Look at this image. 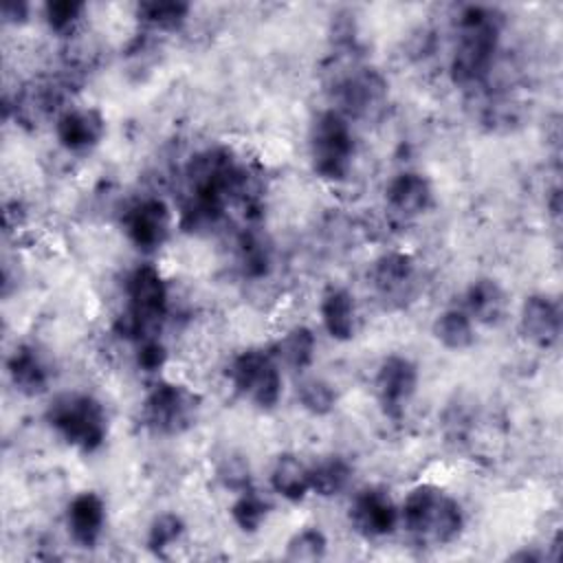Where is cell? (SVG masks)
<instances>
[{"label": "cell", "instance_id": "1", "mask_svg": "<svg viewBox=\"0 0 563 563\" xmlns=\"http://www.w3.org/2000/svg\"><path fill=\"white\" fill-rule=\"evenodd\" d=\"M501 26L504 15L493 7L468 4L462 9L449 64L455 86L475 88L488 79L499 51Z\"/></svg>", "mask_w": 563, "mask_h": 563}, {"label": "cell", "instance_id": "2", "mask_svg": "<svg viewBox=\"0 0 563 563\" xmlns=\"http://www.w3.org/2000/svg\"><path fill=\"white\" fill-rule=\"evenodd\" d=\"M400 523L422 545H449L464 530V510L440 486L418 484L400 506Z\"/></svg>", "mask_w": 563, "mask_h": 563}, {"label": "cell", "instance_id": "3", "mask_svg": "<svg viewBox=\"0 0 563 563\" xmlns=\"http://www.w3.org/2000/svg\"><path fill=\"white\" fill-rule=\"evenodd\" d=\"M169 308V290L161 271L152 264L136 266L125 282V308L114 319V332L128 341L158 336Z\"/></svg>", "mask_w": 563, "mask_h": 563}, {"label": "cell", "instance_id": "4", "mask_svg": "<svg viewBox=\"0 0 563 563\" xmlns=\"http://www.w3.org/2000/svg\"><path fill=\"white\" fill-rule=\"evenodd\" d=\"M46 422L70 446L95 453L108 438V413L103 405L84 391H66L51 400Z\"/></svg>", "mask_w": 563, "mask_h": 563}, {"label": "cell", "instance_id": "5", "mask_svg": "<svg viewBox=\"0 0 563 563\" xmlns=\"http://www.w3.org/2000/svg\"><path fill=\"white\" fill-rule=\"evenodd\" d=\"M354 158V134L347 117L339 110L321 112L310 128L312 172L328 183L347 178Z\"/></svg>", "mask_w": 563, "mask_h": 563}, {"label": "cell", "instance_id": "6", "mask_svg": "<svg viewBox=\"0 0 563 563\" xmlns=\"http://www.w3.org/2000/svg\"><path fill=\"white\" fill-rule=\"evenodd\" d=\"M227 376L233 389L260 409H273L282 398L284 378L273 352L251 347L235 354Z\"/></svg>", "mask_w": 563, "mask_h": 563}, {"label": "cell", "instance_id": "7", "mask_svg": "<svg viewBox=\"0 0 563 563\" xmlns=\"http://www.w3.org/2000/svg\"><path fill=\"white\" fill-rule=\"evenodd\" d=\"M198 411L200 398L196 391L180 383L161 380L145 396L141 418L158 435H178L196 422Z\"/></svg>", "mask_w": 563, "mask_h": 563}, {"label": "cell", "instance_id": "8", "mask_svg": "<svg viewBox=\"0 0 563 563\" xmlns=\"http://www.w3.org/2000/svg\"><path fill=\"white\" fill-rule=\"evenodd\" d=\"M387 79L367 66H356L334 84V99L343 117H374L387 103Z\"/></svg>", "mask_w": 563, "mask_h": 563}, {"label": "cell", "instance_id": "9", "mask_svg": "<svg viewBox=\"0 0 563 563\" xmlns=\"http://www.w3.org/2000/svg\"><path fill=\"white\" fill-rule=\"evenodd\" d=\"M374 389L383 413L400 420L418 389V367L402 354H389L380 361L374 378Z\"/></svg>", "mask_w": 563, "mask_h": 563}, {"label": "cell", "instance_id": "10", "mask_svg": "<svg viewBox=\"0 0 563 563\" xmlns=\"http://www.w3.org/2000/svg\"><path fill=\"white\" fill-rule=\"evenodd\" d=\"M350 526L365 539H383L400 523V508L385 488L367 486L358 490L347 510Z\"/></svg>", "mask_w": 563, "mask_h": 563}, {"label": "cell", "instance_id": "11", "mask_svg": "<svg viewBox=\"0 0 563 563\" xmlns=\"http://www.w3.org/2000/svg\"><path fill=\"white\" fill-rule=\"evenodd\" d=\"M123 231L139 251L161 249L172 231V211L161 198H143L123 213Z\"/></svg>", "mask_w": 563, "mask_h": 563}, {"label": "cell", "instance_id": "12", "mask_svg": "<svg viewBox=\"0 0 563 563\" xmlns=\"http://www.w3.org/2000/svg\"><path fill=\"white\" fill-rule=\"evenodd\" d=\"M416 260L405 251L378 255L369 268V282L385 303H405L416 292Z\"/></svg>", "mask_w": 563, "mask_h": 563}, {"label": "cell", "instance_id": "13", "mask_svg": "<svg viewBox=\"0 0 563 563\" xmlns=\"http://www.w3.org/2000/svg\"><path fill=\"white\" fill-rule=\"evenodd\" d=\"M519 332L534 347L550 350L561 336V308L550 295L537 292L523 299L519 310Z\"/></svg>", "mask_w": 563, "mask_h": 563}, {"label": "cell", "instance_id": "14", "mask_svg": "<svg viewBox=\"0 0 563 563\" xmlns=\"http://www.w3.org/2000/svg\"><path fill=\"white\" fill-rule=\"evenodd\" d=\"M106 119L97 108H68L55 121V136L68 152H88L101 143Z\"/></svg>", "mask_w": 563, "mask_h": 563}, {"label": "cell", "instance_id": "15", "mask_svg": "<svg viewBox=\"0 0 563 563\" xmlns=\"http://www.w3.org/2000/svg\"><path fill=\"white\" fill-rule=\"evenodd\" d=\"M385 202L400 218H416L433 205V187L420 172H398L385 185Z\"/></svg>", "mask_w": 563, "mask_h": 563}, {"label": "cell", "instance_id": "16", "mask_svg": "<svg viewBox=\"0 0 563 563\" xmlns=\"http://www.w3.org/2000/svg\"><path fill=\"white\" fill-rule=\"evenodd\" d=\"M106 504L92 490L77 493L66 506V528L70 539L81 548H95L103 534Z\"/></svg>", "mask_w": 563, "mask_h": 563}, {"label": "cell", "instance_id": "17", "mask_svg": "<svg viewBox=\"0 0 563 563\" xmlns=\"http://www.w3.org/2000/svg\"><path fill=\"white\" fill-rule=\"evenodd\" d=\"M464 310L473 323L499 325L508 312V295L493 277H477L464 292Z\"/></svg>", "mask_w": 563, "mask_h": 563}, {"label": "cell", "instance_id": "18", "mask_svg": "<svg viewBox=\"0 0 563 563\" xmlns=\"http://www.w3.org/2000/svg\"><path fill=\"white\" fill-rule=\"evenodd\" d=\"M319 314L325 332L334 341H350L356 332V301L347 288L332 286L323 292Z\"/></svg>", "mask_w": 563, "mask_h": 563}, {"label": "cell", "instance_id": "19", "mask_svg": "<svg viewBox=\"0 0 563 563\" xmlns=\"http://www.w3.org/2000/svg\"><path fill=\"white\" fill-rule=\"evenodd\" d=\"M7 372L13 387L24 396H40L51 380L48 367L33 345H18L7 361Z\"/></svg>", "mask_w": 563, "mask_h": 563}, {"label": "cell", "instance_id": "20", "mask_svg": "<svg viewBox=\"0 0 563 563\" xmlns=\"http://www.w3.org/2000/svg\"><path fill=\"white\" fill-rule=\"evenodd\" d=\"M268 479L271 488L288 501H301L310 493V466L292 453L277 455Z\"/></svg>", "mask_w": 563, "mask_h": 563}, {"label": "cell", "instance_id": "21", "mask_svg": "<svg viewBox=\"0 0 563 563\" xmlns=\"http://www.w3.org/2000/svg\"><path fill=\"white\" fill-rule=\"evenodd\" d=\"M433 336L446 350H468L475 343V323L464 308H449L435 317Z\"/></svg>", "mask_w": 563, "mask_h": 563}, {"label": "cell", "instance_id": "22", "mask_svg": "<svg viewBox=\"0 0 563 563\" xmlns=\"http://www.w3.org/2000/svg\"><path fill=\"white\" fill-rule=\"evenodd\" d=\"M352 482V464L341 455L321 457L310 466V493L319 497H334Z\"/></svg>", "mask_w": 563, "mask_h": 563}, {"label": "cell", "instance_id": "23", "mask_svg": "<svg viewBox=\"0 0 563 563\" xmlns=\"http://www.w3.org/2000/svg\"><path fill=\"white\" fill-rule=\"evenodd\" d=\"M314 352H317V339L312 330L308 325H295L279 339L273 354L284 365L301 372L312 365Z\"/></svg>", "mask_w": 563, "mask_h": 563}, {"label": "cell", "instance_id": "24", "mask_svg": "<svg viewBox=\"0 0 563 563\" xmlns=\"http://www.w3.org/2000/svg\"><path fill=\"white\" fill-rule=\"evenodd\" d=\"M189 4L180 0H147L139 2L136 15L154 31H176L189 15Z\"/></svg>", "mask_w": 563, "mask_h": 563}, {"label": "cell", "instance_id": "25", "mask_svg": "<svg viewBox=\"0 0 563 563\" xmlns=\"http://www.w3.org/2000/svg\"><path fill=\"white\" fill-rule=\"evenodd\" d=\"M268 512H271V504L253 488L238 493V499L231 506V519L242 532L260 530Z\"/></svg>", "mask_w": 563, "mask_h": 563}, {"label": "cell", "instance_id": "26", "mask_svg": "<svg viewBox=\"0 0 563 563\" xmlns=\"http://www.w3.org/2000/svg\"><path fill=\"white\" fill-rule=\"evenodd\" d=\"M297 400L308 413L328 416L336 407V389L319 376H308L297 383Z\"/></svg>", "mask_w": 563, "mask_h": 563}, {"label": "cell", "instance_id": "27", "mask_svg": "<svg viewBox=\"0 0 563 563\" xmlns=\"http://www.w3.org/2000/svg\"><path fill=\"white\" fill-rule=\"evenodd\" d=\"M325 550H328V539L323 530H319L317 526H308L303 530H297L288 539L284 556L288 561H319L325 556Z\"/></svg>", "mask_w": 563, "mask_h": 563}, {"label": "cell", "instance_id": "28", "mask_svg": "<svg viewBox=\"0 0 563 563\" xmlns=\"http://www.w3.org/2000/svg\"><path fill=\"white\" fill-rule=\"evenodd\" d=\"M240 264L244 275L257 279L271 271V249L255 233H244L240 238Z\"/></svg>", "mask_w": 563, "mask_h": 563}, {"label": "cell", "instance_id": "29", "mask_svg": "<svg viewBox=\"0 0 563 563\" xmlns=\"http://www.w3.org/2000/svg\"><path fill=\"white\" fill-rule=\"evenodd\" d=\"M185 532V523L176 512H161L152 519L147 528V548L156 554L172 548L176 541H180Z\"/></svg>", "mask_w": 563, "mask_h": 563}, {"label": "cell", "instance_id": "30", "mask_svg": "<svg viewBox=\"0 0 563 563\" xmlns=\"http://www.w3.org/2000/svg\"><path fill=\"white\" fill-rule=\"evenodd\" d=\"M84 9L86 4L79 0H51L44 7V20L53 33L68 35L81 20Z\"/></svg>", "mask_w": 563, "mask_h": 563}, {"label": "cell", "instance_id": "31", "mask_svg": "<svg viewBox=\"0 0 563 563\" xmlns=\"http://www.w3.org/2000/svg\"><path fill=\"white\" fill-rule=\"evenodd\" d=\"M167 363V347L163 345V341L158 336H150L136 343V365L139 369H143L145 374H154L158 369H163V365Z\"/></svg>", "mask_w": 563, "mask_h": 563}, {"label": "cell", "instance_id": "32", "mask_svg": "<svg viewBox=\"0 0 563 563\" xmlns=\"http://www.w3.org/2000/svg\"><path fill=\"white\" fill-rule=\"evenodd\" d=\"M218 477H220V482H222L227 488H231V490H235V493H242V490L251 488L249 464H246L242 457H238V455H231V457H227V460L220 464Z\"/></svg>", "mask_w": 563, "mask_h": 563}, {"label": "cell", "instance_id": "33", "mask_svg": "<svg viewBox=\"0 0 563 563\" xmlns=\"http://www.w3.org/2000/svg\"><path fill=\"white\" fill-rule=\"evenodd\" d=\"M29 13V7L24 2H4L2 4V15L11 22H22Z\"/></svg>", "mask_w": 563, "mask_h": 563}]
</instances>
